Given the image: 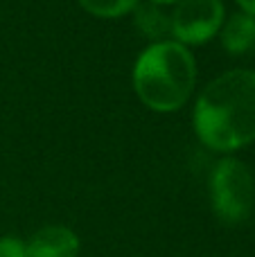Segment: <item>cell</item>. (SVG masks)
<instances>
[{"label": "cell", "mask_w": 255, "mask_h": 257, "mask_svg": "<svg viewBox=\"0 0 255 257\" xmlns=\"http://www.w3.org/2000/svg\"><path fill=\"white\" fill-rule=\"evenodd\" d=\"M192 124L199 140L219 154L255 142V72L228 70L212 79L197 97Z\"/></svg>", "instance_id": "obj_1"}, {"label": "cell", "mask_w": 255, "mask_h": 257, "mask_svg": "<svg viewBox=\"0 0 255 257\" xmlns=\"http://www.w3.org/2000/svg\"><path fill=\"white\" fill-rule=\"evenodd\" d=\"M197 84V61L176 41L152 43L134 66V88L140 102L156 113L179 111Z\"/></svg>", "instance_id": "obj_2"}, {"label": "cell", "mask_w": 255, "mask_h": 257, "mask_svg": "<svg viewBox=\"0 0 255 257\" xmlns=\"http://www.w3.org/2000/svg\"><path fill=\"white\" fill-rule=\"evenodd\" d=\"M210 203L219 221L244 223L255 205L253 172L237 158H221L210 174Z\"/></svg>", "instance_id": "obj_3"}, {"label": "cell", "mask_w": 255, "mask_h": 257, "mask_svg": "<svg viewBox=\"0 0 255 257\" xmlns=\"http://www.w3.org/2000/svg\"><path fill=\"white\" fill-rule=\"evenodd\" d=\"M170 18L172 41L188 48L215 39L226 21V12L221 0H179Z\"/></svg>", "instance_id": "obj_4"}, {"label": "cell", "mask_w": 255, "mask_h": 257, "mask_svg": "<svg viewBox=\"0 0 255 257\" xmlns=\"http://www.w3.org/2000/svg\"><path fill=\"white\" fill-rule=\"evenodd\" d=\"M27 257H77L79 237L68 226H43L25 241Z\"/></svg>", "instance_id": "obj_5"}, {"label": "cell", "mask_w": 255, "mask_h": 257, "mask_svg": "<svg viewBox=\"0 0 255 257\" xmlns=\"http://www.w3.org/2000/svg\"><path fill=\"white\" fill-rule=\"evenodd\" d=\"M221 45L228 54H244L255 45V16L235 12L224 21L219 30Z\"/></svg>", "instance_id": "obj_6"}, {"label": "cell", "mask_w": 255, "mask_h": 257, "mask_svg": "<svg viewBox=\"0 0 255 257\" xmlns=\"http://www.w3.org/2000/svg\"><path fill=\"white\" fill-rule=\"evenodd\" d=\"M134 12H136V27L143 32V36L156 41V43L167 41L165 36L172 34V18L170 14L163 12V7L147 0V3H140Z\"/></svg>", "instance_id": "obj_7"}, {"label": "cell", "mask_w": 255, "mask_h": 257, "mask_svg": "<svg viewBox=\"0 0 255 257\" xmlns=\"http://www.w3.org/2000/svg\"><path fill=\"white\" fill-rule=\"evenodd\" d=\"M79 5L97 18H120L134 12L140 0H79Z\"/></svg>", "instance_id": "obj_8"}, {"label": "cell", "mask_w": 255, "mask_h": 257, "mask_svg": "<svg viewBox=\"0 0 255 257\" xmlns=\"http://www.w3.org/2000/svg\"><path fill=\"white\" fill-rule=\"evenodd\" d=\"M0 257H27V246L18 237H0Z\"/></svg>", "instance_id": "obj_9"}, {"label": "cell", "mask_w": 255, "mask_h": 257, "mask_svg": "<svg viewBox=\"0 0 255 257\" xmlns=\"http://www.w3.org/2000/svg\"><path fill=\"white\" fill-rule=\"evenodd\" d=\"M237 5L242 7V12L251 14V16H255V0H237Z\"/></svg>", "instance_id": "obj_10"}, {"label": "cell", "mask_w": 255, "mask_h": 257, "mask_svg": "<svg viewBox=\"0 0 255 257\" xmlns=\"http://www.w3.org/2000/svg\"><path fill=\"white\" fill-rule=\"evenodd\" d=\"M149 3L158 5V7H167V5H176V3H179V0H149Z\"/></svg>", "instance_id": "obj_11"}]
</instances>
